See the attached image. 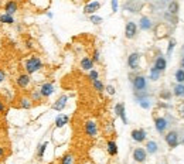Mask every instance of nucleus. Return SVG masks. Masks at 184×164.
<instances>
[{"label": "nucleus", "instance_id": "obj_1", "mask_svg": "<svg viewBox=\"0 0 184 164\" xmlns=\"http://www.w3.org/2000/svg\"><path fill=\"white\" fill-rule=\"evenodd\" d=\"M41 68H43V61H41L40 57H37V55H31L30 58H27L24 61V70L28 75L40 71Z\"/></svg>", "mask_w": 184, "mask_h": 164}, {"label": "nucleus", "instance_id": "obj_2", "mask_svg": "<svg viewBox=\"0 0 184 164\" xmlns=\"http://www.w3.org/2000/svg\"><path fill=\"white\" fill-rule=\"evenodd\" d=\"M147 86V79L143 75H136L133 78V89L136 92H143Z\"/></svg>", "mask_w": 184, "mask_h": 164}, {"label": "nucleus", "instance_id": "obj_3", "mask_svg": "<svg viewBox=\"0 0 184 164\" xmlns=\"http://www.w3.org/2000/svg\"><path fill=\"white\" fill-rule=\"evenodd\" d=\"M84 129H85L86 136H89V137H96V134H98V125H96V122H94V120L85 122Z\"/></svg>", "mask_w": 184, "mask_h": 164}, {"label": "nucleus", "instance_id": "obj_4", "mask_svg": "<svg viewBox=\"0 0 184 164\" xmlns=\"http://www.w3.org/2000/svg\"><path fill=\"white\" fill-rule=\"evenodd\" d=\"M136 34H138V26H136V23L128 22L125 27V37L129 40H132L136 37Z\"/></svg>", "mask_w": 184, "mask_h": 164}, {"label": "nucleus", "instance_id": "obj_5", "mask_svg": "<svg viewBox=\"0 0 184 164\" xmlns=\"http://www.w3.org/2000/svg\"><path fill=\"white\" fill-rule=\"evenodd\" d=\"M139 61H140L139 52H132V54L128 57V67L133 71L139 70Z\"/></svg>", "mask_w": 184, "mask_h": 164}, {"label": "nucleus", "instance_id": "obj_6", "mask_svg": "<svg viewBox=\"0 0 184 164\" xmlns=\"http://www.w3.org/2000/svg\"><path fill=\"white\" fill-rule=\"evenodd\" d=\"M166 143H167L172 149L177 147L178 146V133L177 132L172 130V132H169V133L166 134Z\"/></svg>", "mask_w": 184, "mask_h": 164}, {"label": "nucleus", "instance_id": "obj_7", "mask_svg": "<svg viewBox=\"0 0 184 164\" xmlns=\"http://www.w3.org/2000/svg\"><path fill=\"white\" fill-rule=\"evenodd\" d=\"M30 82H31V78L30 75H28L27 72L26 74H20V75L17 76V79H16V84H17L18 88H22V89H26L28 85H30Z\"/></svg>", "mask_w": 184, "mask_h": 164}, {"label": "nucleus", "instance_id": "obj_8", "mask_svg": "<svg viewBox=\"0 0 184 164\" xmlns=\"http://www.w3.org/2000/svg\"><path fill=\"white\" fill-rule=\"evenodd\" d=\"M67 102H68V96H67V95H61V96H60L58 99L54 102V105H52V109L57 110V112H61V110L65 109V106H67Z\"/></svg>", "mask_w": 184, "mask_h": 164}, {"label": "nucleus", "instance_id": "obj_9", "mask_svg": "<svg viewBox=\"0 0 184 164\" xmlns=\"http://www.w3.org/2000/svg\"><path fill=\"white\" fill-rule=\"evenodd\" d=\"M146 157H147V152L144 149L136 147V149L133 150V160H135L136 163H144Z\"/></svg>", "mask_w": 184, "mask_h": 164}, {"label": "nucleus", "instance_id": "obj_10", "mask_svg": "<svg viewBox=\"0 0 184 164\" xmlns=\"http://www.w3.org/2000/svg\"><path fill=\"white\" fill-rule=\"evenodd\" d=\"M167 126H169V122L166 118H154V128L159 133H163L167 129Z\"/></svg>", "mask_w": 184, "mask_h": 164}, {"label": "nucleus", "instance_id": "obj_11", "mask_svg": "<svg viewBox=\"0 0 184 164\" xmlns=\"http://www.w3.org/2000/svg\"><path fill=\"white\" fill-rule=\"evenodd\" d=\"M40 92L43 95V98H50L52 94H54V85L51 82H46L40 86Z\"/></svg>", "mask_w": 184, "mask_h": 164}, {"label": "nucleus", "instance_id": "obj_12", "mask_svg": "<svg viewBox=\"0 0 184 164\" xmlns=\"http://www.w3.org/2000/svg\"><path fill=\"white\" fill-rule=\"evenodd\" d=\"M130 136H132V139L135 140V142L142 143L146 139V130H144V129H133Z\"/></svg>", "mask_w": 184, "mask_h": 164}, {"label": "nucleus", "instance_id": "obj_13", "mask_svg": "<svg viewBox=\"0 0 184 164\" xmlns=\"http://www.w3.org/2000/svg\"><path fill=\"white\" fill-rule=\"evenodd\" d=\"M115 113L122 119L123 125H128V119H126V112H125V105L123 104H116L115 105Z\"/></svg>", "mask_w": 184, "mask_h": 164}, {"label": "nucleus", "instance_id": "obj_14", "mask_svg": "<svg viewBox=\"0 0 184 164\" xmlns=\"http://www.w3.org/2000/svg\"><path fill=\"white\" fill-rule=\"evenodd\" d=\"M18 10V4L16 0H9L6 4H4V13H7V14H14V13H17Z\"/></svg>", "mask_w": 184, "mask_h": 164}, {"label": "nucleus", "instance_id": "obj_15", "mask_svg": "<svg viewBox=\"0 0 184 164\" xmlns=\"http://www.w3.org/2000/svg\"><path fill=\"white\" fill-rule=\"evenodd\" d=\"M99 9H101V3H99V2H91V3H88L84 7V13H85V14H94V13L98 12Z\"/></svg>", "mask_w": 184, "mask_h": 164}, {"label": "nucleus", "instance_id": "obj_16", "mask_svg": "<svg viewBox=\"0 0 184 164\" xmlns=\"http://www.w3.org/2000/svg\"><path fill=\"white\" fill-rule=\"evenodd\" d=\"M80 65L84 71H88V72L91 70H94V61H92V58H89V57H84L82 60H81Z\"/></svg>", "mask_w": 184, "mask_h": 164}, {"label": "nucleus", "instance_id": "obj_17", "mask_svg": "<svg viewBox=\"0 0 184 164\" xmlns=\"http://www.w3.org/2000/svg\"><path fill=\"white\" fill-rule=\"evenodd\" d=\"M68 120H70V116L68 115H58L57 118H55V128L57 129L64 128V126L68 123Z\"/></svg>", "mask_w": 184, "mask_h": 164}, {"label": "nucleus", "instance_id": "obj_18", "mask_svg": "<svg viewBox=\"0 0 184 164\" xmlns=\"http://www.w3.org/2000/svg\"><path fill=\"white\" fill-rule=\"evenodd\" d=\"M139 27H140L143 31L150 30V28H152V20H150L149 17H146V16L140 17V22H139Z\"/></svg>", "mask_w": 184, "mask_h": 164}, {"label": "nucleus", "instance_id": "obj_19", "mask_svg": "<svg viewBox=\"0 0 184 164\" xmlns=\"http://www.w3.org/2000/svg\"><path fill=\"white\" fill-rule=\"evenodd\" d=\"M166 67H167V61H166V58L164 57H157L156 61H154V68L162 72V71L166 70Z\"/></svg>", "mask_w": 184, "mask_h": 164}, {"label": "nucleus", "instance_id": "obj_20", "mask_svg": "<svg viewBox=\"0 0 184 164\" xmlns=\"http://www.w3.org/2000/svg\"><path fill=\"white\" fill-rule=\"evenodd\" d=\"M0 23L2 24H14V17L12 14H7V13H3V14H0Z\"/></svg>", "mask_w": 184, "mask_h": 164}, {"label": "nucleus", "instance_id": "obj_21", "mask_svg": "<svg viewBox=\"0 0 184 164\" xmlns=\"http://www.w3.org/2000/svg\"><path fill=\"white\" fill-rule=\"evenodd\" d=\"M106 150L110 156H116L118 154V144L114 140H109V142L106 143Z\"/></svg>", "mask_w": 184, "mask_h": 164}, {"label": "nucleus", "instance_id": "obj_22", "mask_svg": "<svg viewBox=\"0 0 184 164\" xmlns=\"http://www.w3.org/2000/svg\"><path fill=\"white\" fill-rule=\"evenodd\" d=\"M31 102H33V100H31L30 98L23 96L22 99H20V108H22V109H31V106H33Z\"/></svg>", "mask_w": 184, "mask_h": 164}, {"label": "nucleus", "instance_id": "obj_23", "mask_svg": "<svg viewBox=\"0 0 184 164\" xmlns=\"http://www.w3.org/2000/svg\"><path fill=\"white\" fill-rule=\"evenodd\" d=\"M159 150V147H157V143L153 142V140H150V142H147L146 144V152L150 153V154H154V153Z\"/></svg>", "mask_w": 184, "mask_h": 164}, {"label": "nucleus", "instance_id": "obj_24", "mask_svg": "<svg viewBox=\"0 0 184 164\" xmlns=\"http://www.w3.org/2000/svg\"><path fill=\"white\" fill-rule=\"evenodd\" d=\"M173 94L176 95L177 98H184V85L183 84H177V85L173 88Z\"/></svg>", "mask_w": 184, "mask_h": 164}, {"label": "nucleus", "instance_id": "obj_25", "mask_svg": "<svg viewBox=\"0 0 184 164\" xmlns=\"http://www.w3.org/2000/svg\"><path fill=\"white\" fill-rule=\"evenodd\" d=\"M60 164H75V156L68 153V154H65L64 157L61 158V163Z\"/></svg>", "mask_w": 184, "mask_h": 164}, {"label": "nucleus", "instance_id": "obj_26", "mask_svg": "<svg viewBox=\"0 0 184 164\" xmlns=\"http://www.w3.org/2000/svg\"><path fill=\"white\" fill-rule=\"evenodd\" d=\"M92 86H94V89H95L96 92H104L105 91V85L102 84L101 79H95V81L92 82Z\"/></svg>", "mask_w": 184, "mask_h": 164}, {"label": "nucleus", "instance_id": "obj_27", "mask_svg": "<svg viewBox=\"0 0 184 164\" xmlns=\"http://www.w3.org/2000/svg\"><path fill=\"white\" fill-rule=\"evenodd\" d=\"M33 102H40L41 99H43V95H41L40 89H36V91L31 92V98H30Z\"/></svg>", "mask_w": 184, "mask_h": 164}, {"label": "nucleus", "instance_id": "obj_28", "mask_svg": "<svg viewBox=\"0 0 184 164\" xmlns=\"http://www.w3.org/2000/svg\"><path fill=\"white\" fill-rule=\"evenodd\" d=\"M176 81L177 84H184V70L183 68H178L176 71Z\"/></svg>", "mask_w": 184, "mask_h": 164}, {"label": "nucleus", "instance_id": "obj_29", "mask_svg": "<svg viewBox=\"0 0 184 164\" xmlns=\"http://www.w3.org/2000/svg\"><path fill=\"white\" fill-rule=\"evenodd\" d=\"M169 13L170 14H177L178 13V2L173 0L172 3L169 4Z\"/></svg>", "mask_w": 184, "mask_h": 164}, {"label": "nucleus", "instance_id": "obj_30", "mask_svg": "<svg viewBox=\"0 0 184 164\" xmlns=\"http://www.w3.org/2000/svg\"><path fill=\"white\" fill-rule=\"evenodd\" d=\"M47 146H48V143H47V142L38 146V152H37V157H38V158H43L44 157V153H46Z\"/></svg>", "mask_w": 184, "mask_h": 164}, {"label": "nucleus", "instance_id": "obj_31", "mask_svg": "<svg viewBox=\"0 0 184 164\" xmlns=\"http://www.w3.org/2000/svg\"><path fill=\"white\" fill-rule=\"evenodd\" d=\"M88 79L91 82H94L95 79H99V72L96 70H91L89 71V74H88Z\"/></svg>", "mask_w": 184, "mask_h": 164}, {"label": "nucleus", "instance_id": "obj_32", "mask_svg": "<svg viewBox=\"0 0 184 164\" xmlns=\"http://www.w3.org/2000/svg\"><path fill=\"white\" fill-rule=\"evenodd\" d=\"M159 78H160V71L156 70V68L153 67L150 70V79H152V81H157Z\"/></svg>", "mask_w": 184, "mask_h": 164}, {"label": "nucleus", "instance_id": "obj_33", "mask_svg": "<svg viewBox=\"0 0 184 164\" xmlns=\"http://www.w3.org/2000/svg\"><path fill=\"white\" fill-rule=\"evenodd\" d=\"M89 20H91V23H94V24H101L102 23V17H99V16H96V14H91Z\"/></svg>", "mask_w": 184, "mask_h": 164}, {"label": "nucleus", "instance_id": "obj_34", "mask_svg": "<svg viewBox=\"0 0 184 164\" xmlns=\"http://www.w3.org/2000/svg\"><path fill=\"white\" fill-rule=\"evenodd\" d=\"M139 105H140L142 108H144V109H149V106H150V104H149L147 99H139Z\"/></svg>", "mask_w": 184, "mask_h": 164}, {"label": "nucleus", "instance_id": "obj_35", "mask_svg": "<svg viewBox=\"0 0 184 164\" xmlns=\"http://www.w3.org/2000/svg\"><path fill=\"white\" fill-rule=\"evenodd\" d=\"M174 46H176V41L172 38V40H170V43H169V50H167V55L172 54V51H173V48H174Z\"/></svg>", "mask_w": 184, "mask_h": 164}, {"label": "nucleus", "instance_id": "obj_36", "mask_svg": "<svg viewBox=\"0 0 184 164\" xmlns=\"http://www.w3.org/2000/svg\"><path fill=\"white\" fill-rule=\"evenodd\" d=\"M105 91L108 92V94L112 96V95H115V88L112 85H106V88H105Z\"/></svg>", "mask_w": 184, "mask_h": 164}, {"label": "nucleus", "instance_id": "obj_37", "mask_svg": "<svg viewBox=\"0 0 184 164\" xmlns=\"http://www.w3.org/2000/svg\"><path fill=\"white\" fill-rule=\"evenodd\" d=\"M92 61H94V62H99V51H98V50H95V51H94V55H92Z\"/></svg>", "mask_w": 184, "mask_h": 164}, {"label": "nucleus", "instance_id": "obj_38", "mask_svg": "<svg viewBox=\"0 0 184 164\" xmlns=\"http://www.w3.org/2000/svg\"><path fill=\"white\" fill-rule=\"evenodd\" d=\"M110 4H112V12L116 13L118 12V0H110Z\"/></svg>", "mask_w": 184, "mask_h": 164}, {"label": "nucleus", "instance_id": "obj_39", "mask_svg": "<svg viewBox=\"0 0 184 164\" xmlns=\"http://www.w3.org/2000/svg\"><path fill=\"white\" fill-rule=\"evenodd\" d=\"M160 96H162L163 99H170V98H172V94H170V92H162Z\"/></svg>", "mask_w": 184, "mask_h": 164}, {"label": "nucleus", "instance_id": "obj_40", "mask_svg": "<svg viewBox=\"0 0 184 164\" xmlns=\"http://www.w3.org/2000/svg\"><path fill=\"white\" fill-rule=\"evenodd\" d=\"M4 79H6V72L0 68V84H2V82H4Z\"/></svg>", "mask_w": 184, "mask_h": 164}, {"label": "nucleus", "instance_id": "obj_41", "mask_svg": "<svg viewBox=\"0 0 184 164\" xmlns=\"http://www.w3.org/2000/svg\"><path fill=\"white\" fill-rule=\"evenodd\" d=\"M6 112V106H4V102L0 100V113H4Z\"/></svg>", "mask_w": 184, "mask_h": 164}, {"label": "nucleus", "instance_id": "obj_42", "mask_svg": "<svg viewBox=\"0 0 184 164\" xmlns=\"http://www.w3.org/2000/svg\"><path fill=\"white\" fill-rule=\"evenodd\" d=\"M4 153H6V150H4L3 146H0V158L4 157Z\"/></svg>", "mask_w": 184, "mask_h": 164}, {"label": "nucleus", "instance_id": "obj_43", "mask_svg": "<svg viewBox=\"0 0 184 164\" xmlns=\"http://www.w3.org/2000/svg\"><path fill=\"white\" fill-rule=\"evenodd\" d=\"M181 68L184 70V57H183V60H181Z\"/></svg>", "mask_w": 184, "mask_h": 164}, {"label": "nucleus", "instance_id": "obj_44", "mask_svg": "<svg viewBox=\"0 0 184 164\" xmlns=\"http://www.w3.org/2000/svg\"><path fill=\"white\" fill-rule=\"evenodd\" d=\"M84 164H94V163H92V161H85Z\"/></svg>", "mask_w": 184, "mask_h": 164}, {"label": "nucleus", "instance_id": "obj_45", "mask_svg": "<svg viewBox=\"0 0 184 164\" xmlns=\"http://www.w3.org/2000/svg\"><path fill=\"white\" fill-rule=\"evenodd\" d=\"M183 143H184V140H183Z\"/></svg>", "mask_w": 184, "mask_h": 164}]
</instances>
